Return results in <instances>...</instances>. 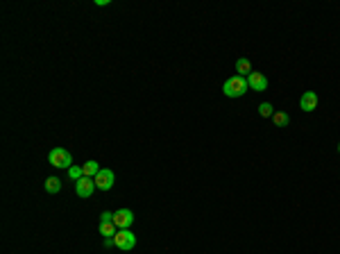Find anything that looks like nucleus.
Listing matches in <instances>:
<instances>
[{
  "label": "nucleus",
  "mask_w": 340,
  "mask_h": 254,
  "mask_svg": "<svg viewBox=\"0 0 340 254\" xmlns=\"http://www.w3.org/2000/svg\"><path fill=\"white\" fill-rule=\"evenodd\" d=\"M75 191H77V195H80L82 200H89L93 195V191H95L93 177H82L80 182H75Z\"/></svg>",
  "instance_id": "obj_6"
},
{
  "label": "nucleus",
  "mask_w": 340,
  "mask_h": 254,
  "mask_svg": "<svg viewBox=\"0 0 340 254\" xmlns=\"http://www.w3.org/2000/svg\"><path fill=\"white\" fill-rule=\"evenodd\" d=\"M45 191L59 193L62 191V180H59V177H48V180H45Z\"/></svg>",
  "instance_id": "obj_12"
},
{
  "label": "nucleus",
  "mask_w": 340,
  "mask_h": 254,
  "mask_svg": "<svg viewBox=\"0 0 340 254\" xmlns=\"http://www.w3.org/2000/svg\"><path fill=\"white\" fill-rule=\"evenodd\" d=\"M299 107H302L304 112H316L317 109V93L316 91H306L299 98Z\"/></svg>",
  "instance_id": "obj_7"
},
{
  "label": "nucleus",
  "mask_w": 340,
  "mask_h": 254,
  "mask_svg": "<svg viewBox=\"0 0 340 254\" xmlns=\"http://www.w3.org/2000/svg\"><path fill=\"white\" fill-rule=\"evenodd\" d=\"M113 170H109V168H100V173L93 177V182H95V188H100V191H109L113 186Z\"/></svg>",
  "instance_id": "obj_4"
},
{
  "label": "nucleus",
  "mask_w": 340,
  "mask_h": 254,
  "mask_svg": "<svg viewBox=\"0 0 340 254\" xmlns=\"http://www.w3.org/2000/svg\"><path fill=\"white\" fill-rule=\"evenodd\" d=\"M248 91H249V82H248V77H241V75L229 77V80L223 84V93L227 98H241V95H245Z\"/></svg>",
  "instance_id": "obj_1"
},
{
  "label": "nucleus",
  "mask_w": 340,
  "mask_h": 254,
  "mask_svg": "<svg viewBox=\"0 0 340 254\" xmlns=\"http://www.w3.org/2000/svg\"><path fill=\"white\" fill-rule=\"evenodd\" d=\"M116 245V241H113V236L112 238H105V248H113Z\"/></svg>",
  "instance_id": "obj_17"
},
{
  "label": "nucleus",
  "mask_w": 340,
  "mask_h": 254,
  "mask_svg": "<svg viewBox=\"0 0 340 254\" xmlns=\"http://www.w3.org/2000/svg\"><path fill=\"white\" fill-rule=\"evenodd\" d=\"M272 120H274V125H277V127H286V125L291 123V116H288L286 112H274Z\"/></svg>",
  "instance_id": "obj_13"
},
{
  "label": "nucleus",
  "mask_w": 340,
  "mask_h": 254,
  "mask_svg": "<svg viewBox=\"0 0 340 254\" xmlns=\"http://www.w3.org/2000/svg\"><path fill=\"white\" fill-rule=\"evenodd\" d=\"M113 241H116V248L127 252V250H134L136 245V236L132 234L130 230H118V234L113 236Z\"/></svg>",
  "instance_id": "obj_3"
},
{
  "label": "nucleus",
  "mask_w": 340,
  "mask_h": 254,
  "mask_svg": "<svg viewBox=\"0 0 340 254\" xmlns=\"http://www.w3.org/2000/svg\"><path fill=\"white\" fill-rule=\"evenodd\" d=\"M236 73L241 75V77H249V75L254 73V70H252V64H249V59H245V57L236 59Z\"/></svg>",
  "instance_id": "obj_9"
},
{
  "label": "nucleus",
  "mask_w": 340,
  "mask_h": 254,
  "mask_svg": "<svg viewBox=\"0 0 340 254\" xmlns=\"http://www.w3.org/2000/svg\"><path fill=\"white\" fill-rule=\"evenodd\" d=\"M134 223V213L130 209H118L113 211V225L118 230H130V225Z\"/></svg>",
  "instance_id": "obj_5"
},
{
  "label": "nucleus",
  "mask_w": 340,
  "mask_h": 254,
  "mask_svg": "<svg viewBox=\"0 0 340 254\" xmlns=\"http://www.w3.org/2000/svg\"><path fill=\"white\" fill-rule=\"evenodd\" d=\"M248 82H249V89H252V91H266L268 89V77L263 73H252L248 77Z\"/></svg>",
  "instance_id": "obj_8"
},
{
  "label": "nucleus",
  "mask_w": 340,
  "mask_h": 254,
  "mask_svg": "<svg viewBox=\"0 0 340 254\" xmlns=\"http://www.w3.org/2000/svg\"><path fill=\"white\" fill-rule=\"evenodd\" d=\"M338 152H340V145H338Z\"/></svg>",
  "instance_id": "obj_18"
},
{
  "label": "nucleus",
  "mask_w": 340,
  "mask_h": 254,
  "mask_svg": "<svg viewBox=\"0 0 340 254\" xmlns=\"http://www.w3.org/2000/svg\"><path fill=\"white\" fill-rule=\"evenodd\" d=\"M100 234L105 236V238H112V236L118 234V227L113 223H100Z\"/></svg>",
  "instance_id": "obj_10"
},
{
  "label": "nucleus",
  "mask_w": 340,
  "mask_h": 254,
  "mask_svg": "<svg viewBox=\"0 0 340 254\" xmlns=\"http://www.w3.org/2000/svg\"><path fill=\"white\" fill-rule=\"evenodd\" d=\"M259 114L263 118H272V116H274V107H272L270 102H261V105H259Z\"/></svg>",
  "instance_id": "obj_15"
},
{
  "label": "nucleus",
  "mask_w": 340,
  "mask_h": 254,
  "mask_svg": "<svg viewBox=\"0 0 340 254\" xmlns=\"http://www.w3.org/2000/svg\"><path fill=\"white\" fill-rule=\"evenodd\" d=\"M82 170H84V177H95V175L100 173V163L98 162H87L84 166H82Z\"/></svg>",
  "instance_id": "obj_11"
},
{
  "label": "nucleus",
  "mask_w": 340,
  "mask_h": 254,
  "mask_svg": "<svg viewBox=\"0 0 340 254\" xmlns=\"http://www.w3.org/2000/svg\"><path fill=\"white\" fill-rule=\"evenodd\" d=\"M100 223H113V213H112V211H105V213L100 216Z\"/></svg>",
  "instance_id": "obj_16"
},
{
  "label": "nucleus",
  "mask_w": 340,
  "mask_h": 254,
  "mask_svg": "<svg viewBox=\"0 0 340 254\" xmlns=\"http://www.w3.org/2000/svg\"><path fill=\"white\" fill-rule=\"evenodd\" d=\"M68 177L73 182H80L82 177H84V170H82V166H70L68 168Z\"/></svg>",
  "instance_id": "obj_14"
},
{
  "label": "nucleus",
  "mask_w": 340,
  "mask_h": 254,
  "mask_svg": "<svg viewBox=\"0 0 340 254\" xmlns=\"http://www.w3.org/2000/svg\"><path fill=\"white\" fill-rule=\"evenodd\" d=\"M48 162L55 168H66L68 170V168L73 166V157H70V152L66 148H52L48 155Z\"/></svg>",
  "instance_id": "obj_2"
}]
</instances>
